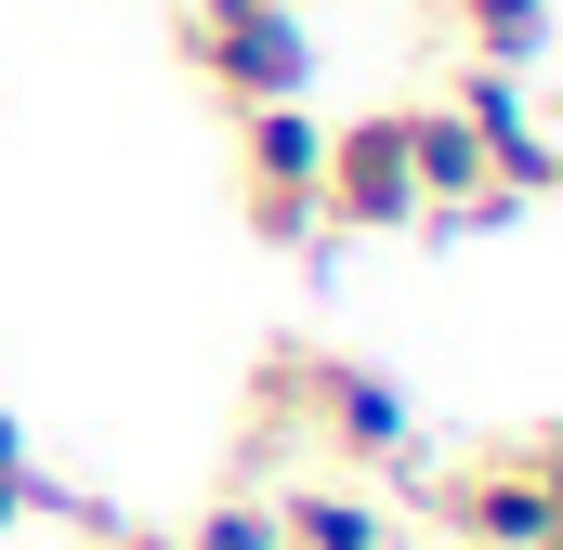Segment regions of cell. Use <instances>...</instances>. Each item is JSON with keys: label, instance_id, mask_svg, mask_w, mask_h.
<instances>
[{"label": "cell", "instance_id": "obj_1", "mask_svg": "<svg viewBox=\"0 0 563 550\" xmlns=\"http://www.w3.org/2000/svg\"><path fill=\"white\" fill-rule=\"evenodd\" d=\"M250 446H314L341 485H367V472H394L407 446H420V407L394 394V367H354V354H263V381H250Z\"/></svg>", "mask_w": 563, "mask_h": 550}, {"label": "cell", "instance_id": "obj_2", "mask_svg": "<svg viewBox=\"0 0 563 550\" xmlns=\"http://www.w3.org/2000/svg\"><path fill=\"white\" fill-rule=\"evenodd\" d=\"M432 525H445V550H563V432L525 419L511 446L432 472Z\"/></svg>", "mask_w": 563, "mask_h": 550}, {"label": "cell", "instance_id": "obj_3", "mask_svg": "<svg viewBox=\"0 0 563 550\" xmlns=\"http://www.w3.org/2000/svg\"><path fill=\"white\" fill-rule=\"evenodd\" d=\"M184 66H197V92H223V119L236 106H301L314 26H301V0H184Z\"/></svg>", "mask_w": 563, "mask_h": 550}, {"label": "cell", "instance_id": "obj_4", "mask_svg": "<svg viewBox=\"0 0 563 550\" xmlns=\"http://www.w3.org/2000/svg\"><path fill=\"white\" fill-rule=\"evenodd\" d=\"M314 157H328V119L314 106H236V210H250L263 250L328 237L314 223Z\"/></svg>", "mask_w": 563, "mask_h": 550}, {"label": "cell", "instance_id": "obj_5", "mask_svg": "<svg viewBox=\"0 0 563 550\" xmlns=\"http://www.w3.org/2000/svg\"><path fill=\"white\" fill-rule=\"evenodd\" d=\"M314 223H328V237H394V223H420L407 106H380V119H341V132H328V157H314Z\"/></svg>", "mask_w": 563, "mask_h": 550}, {"label": "cell", "instance_id": "obj_6", "mask_svg": "<svg viewBox=\"0 0 563 550\" xmlns=\"http://www.w3.org/2000/svg\"><path fill=\"white\" fill-rule=\"evenodd\" d=\"M445 106H459V132H472V157H485V184H498L511 210L563 184V144L538 132V92H525V66H472V79H459Z\"/></svg>", "mask_w": 563, "mask_h": 550}, {"label": "cell", "instance_id": "obj_7", "mask_svg": "<svg viewBox=\"0 0 563 550\" xmlns=\"http://www.w3.org/2000/svg\"><path fill=\"white\" fill-rule=\"evenodd\" d=\"M276 538L288 550H394V525L367 512V485L328 472V485H288V498H276Z\"/></svg>", "mask_w": 563, "mask_h": 550}, {"label": "cell", "instance_id": "obj_8", "mask_svg": "<svg viewBox=\"0 0 563 550\" xmlns=\"http://www.w3.org/2000/svg\"><path fill=\"white\" fill-rule=\"evenodd\" d=\"M432 13L459 26L472 66H538L551 53V0H432Z\"/></svg>", "mask_w": 563, "mask_h": 550}, {"label": "cell", "instance_id": "obj_9", "mask_svg": "<svg viewBox=\"0 0 563 550\" xmlns=\"http://www.w3.org/2000/svg\"><path fill=\"white\" fill-rule=\"evenodd\" d=\"M170 550H288V538H276V498H210Z\"/></svg>", "mask_w": 563, "mask_h": 550}, {"label": "cell", "instance_id": "obj_10", "mask_svg": "<svg viewBox=\"0 0 563 550\" xmlns=\"http://www.w3.org/2000/svg\"><path fill=\"white\" fill-rule=\"evenodd\" d=\"M26 512H40V472H26V446H0V538H13Z\"/></svg>", "mask_w": 563, "mask_h": 550}, {"label": "cell", "instance_id": "obj_11", "mask_svg": "<svg viewBox=\"0 0 563 550\" xmlns=\"http://www.w3.org/2000/svg\"><path fill=\"white\" fill-rule=\"evenodd\" d=\"M92 550H170V538H144V525H119V512H106V525H92Z\"/></svg>", "mask_w": 563, "mask_h": 550}, {"label": "cell", "instance_id": "obj_12", "mask_svg": "<svg viewBox=\"0 0 563 550\" xmlns=\"http://www.w3.org/2000/svg\"><path fill=\"white\" fill-rule=\"evenodd\" d=\"M0 446H26V432H13V419H0Z\"/></svg>", "mask_w": 563, "mask_h": 550}]
</instances>
